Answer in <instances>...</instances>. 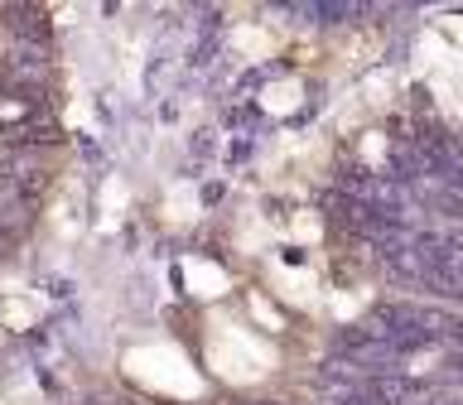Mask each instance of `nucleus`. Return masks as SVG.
<instances>
[{
	"label": "nucleus",
	"instance_id": "1",
	"mask_svg": "<svg viewBox=\"0 0 463 405\" xmlns=\"http://www.w3.org/2000/svg\"><path fill=\"white\" fill-rule=\"evenodd\" d=\"M10 34L24 43V49H43L49 43V14L39 5H10Z\"/></svg>",
	"mask_w": 463,
	"mask_h": 405
},
{
	"label": "nucleus",
	"instance_id": "2",
	"mask_svg": "<svg viewBox=\"0 0 463 405\" xmlns=\"http://www.w3.org/2000/svg\"><path fill=\"white\" fill-rule=\"evenodd\" d=\"M309 14L318 24H347L353 14H367L362 5H343V0H324V5H309Z\"/></svg>",
	"mask_w": 463,
	"mask_h": 405
},
{
	"label": "nucleus",
	"instance_id": "3",
	"mask_svg": "<svg viewBox=\"0 0 463 405\" xmlns=\"http://www.w3.org/2000/svg\"><path fill=\"white\" fill-rule=\"evenodd\" d=\"M454 372H458V376H463V353H458V357H454Z\"/></svg>",
	"mask_w": 463,
	"mask_h": 405
}]
</instances>
